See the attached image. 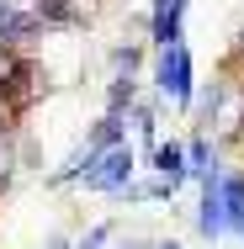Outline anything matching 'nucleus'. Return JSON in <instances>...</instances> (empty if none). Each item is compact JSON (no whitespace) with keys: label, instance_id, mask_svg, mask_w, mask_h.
I'll list each match as a JSON object with an SVG mask.
<instances>
[{"label":"nucleus","instance_id":"nucleus-1","mask_svg":"<svg viewBox=\"0 0 244 249\" xmlns=\"http://www.w3.org/2000/svg\"><path fill=\"white\" fill-rule=\"evenodd\" d=\"M149 90L159 106H175L186 111L196 96V58L186 43H170V48H154L149 53Z\"/></svg>","mask_w":244,"mask_h":249},{"label":"nucleus","instance_id":"nucleus-9","mask_svg":"<svg viewBox=\"0 0 244 249\" xmlns=\"http://www.w3.org/2000/svg\"><path fill=\"white\" fill-rule=\"evenodd\" d=\"M223 170V159H218V143L207 138V133H191L186 138V180H207V175H218Z\"/></svg>","mask_w":244,"mask_h":249},{"label":"nucleus","instance_id":"nucleus-16","mask_svg":"<svg viewBox=\"0 0 244 249\" xmlns=\"http://www.w3.org/2000/svg\"><path fill=\"white\" fill-rule=\"evenodd\" d=\"M112 249H149V239H128V244H112Z\"/></svg>","mask_w":244,"mask_h":249},{"label":"nucleus","instance_id":"nucleus-12","mask_svg":"<svg viewBox=\"0 0 244 249\" xmlns=\"http://www.w3.org/2000/svg\"><path fill=\"white\" fill-rule=\"evenodd\" d=\"M128 122H133V133H138V143H154V138H159V101L154 96H138L133 101V106H128Z\"/></svg>","mask_w":244,"mask_h":249},{"label":"nucleus","instance_id":"nucleus-8","mask_svg":"<svg viewBox=\"0 0 244 249\" xmlns=\"http://www.w3.org/2000/svg\"><path fill=\"white\" fill-rule=\"evenodd\" d=\"M223 96H228V80H207V85H196V96H191V111L196 117V133H218V117H223Z\"/></svg>","mask_w":244,"mask_h":249},{"label":"nucleus","instance_id":"nucleus-11","mask_svg":"<svg viewBox=\"0 0 244 249\" xmlns=\"http://www.w3.org/2000/svg\"><path fill=\"white\" fill-rule=\"evenodd\" d=\"M117 143H128V117H112V111H101L96 122H91V133H85V149H117Z\"/></svg>","mask_w":244,"mask_h":249},{"label":"nucleus","instance_id":"nucleus-7","mask_svg":"<svg viewBox=\"0 0 244 249\" xmlns=\"http://www.w3.org/2000/svg\"><path fill=\"white\" fill-rule=\"evenodd\" d=\"M218 201H223V239H244V164L218 170Z\"/></svg>","mask_w":244,"mask_h":249},{"label":"nucleus","instance_id":"nucleus-10","mask_svg":"<svg viewBox=\"0 0 244 249\" xmlns=\"http://www.w3.org/2000/svg\"><path fill=\"white\" fill-rule=\"evenodd\" d=\"M144 43H138V37H128V43H112V48H106V69H112V74H128V80H144Z\"/></svg>","mask_w":244,"mask_h":249},{"label":"nucleus","instance_id":"nucleus-14","mask_svg":"<svg viewBox=\"0 0 244 249\" xmlns=\"http://www.w3.org/2000/svg\"><path fill=\"white\" fill-rule=\"evenodd\" d=\"M117 244V223L112 217H101V223H91L80 239H69V249H112Z\"/></svg>","mask_w":244,"mask_h":249},{"label":"nucleus","instance_id":"nucleus-5","mask_svg":"<svg viewBox=\"0 0 244 249\" xmlns=\"http://www.w3.org/2000/svg\"><path fill=\"white\" fill-rule=\"evenodd\" d=\"M138 170L170 180V186L181 191V186H186V143H181V138H154L144 149V159H138Z\"/></svg>","mask_w":244,"mask_h":249},{"label":"nucleus","instance_id":"nucleus-13","mask_svg":"<svg viewBox=\"0 0 244 249\" xmlns=\"http://www.w3.org/2000/svg\"><path fill=\"white\" fill-rule=\"evenodd\" d=\"M144 96V85L138 80H128V74H106V111L112 117H128V106Z\"/></svg>","mask_w":244,"mask_h":249},{"label":"nucleus","instance_id":"nucleus-4","mask_svg":"<svg viewBox=\"0 0 244 249\" xmlns=\"http://www.w3.org/2000/svg\"><path fill=\"white\" fill-rule=\"evenodd\" d=\"M186 5L191 0H149L144 11V27H149V43L144 48H170V43H186Z\"/></svg>","mask_w":244,"mask_h":249},{"label":"nucleus","instance_id":"nucleus-2","mask_svg":"<svg viewBox=\"0 0 244 249\" xmlns=\"http://www.w3.org/2000/svg\"><path fill=\"white\" fill-rule=\"evenodd\" d=\"M133 175H138V149L133 143H117V149L96 154V164L80 175V186L96 191V196H117L122 186H133Z\"/></svg>","mask_w":244,"mask_h":249},{"label":"nucleus","instance_id":"nucleus-3","mask_svg":"<svg viewBox=\"0 0 244 249\" xmlns=\"http://www.w3.org/2000/svg\"><path fill=\"white\" fill-rule=\"evenodd\" d=\"M43 32L48 27L32 0H0V53H27Z\"/></svg>","mask_w":244,"mask_h":249},{"label":"nucleus","instance_id":"nucleus-6","mask_svg":"<svg viewBox=\"0 0 244 249\" xmlns=\"http://www.w3.org/2000/svg\"><path fill=\"white\" fill-rule=\"evenodd\" d=\"M191 228L202 244H223V201H218V175L196 180V212H191Z\"/></svg>","mask_w":244,"mask_h":249},{"label":"nucleus","instance_id":"nucleus-15","mask_svg":"<svg viewBox=\"0 0 244 249\" xmlns=\"http://www.w3.org/2000/svg\"><path fill=\"white\" fill-rule=\"evenodd\" d=\"M43 249H69V233H53V239H48Z\"/></svg>","mask_w":244,"mask_h":249}]
</instances>
